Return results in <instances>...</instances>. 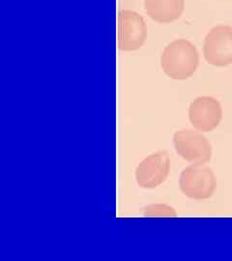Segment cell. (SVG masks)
Listing matches in <instances>:
<instances>
[{
  "instance_id": "obj_1",
  "label": "cell",
  "mask_w": 232,
  "mask_h": 261,
  "mask_svg": "<svg viewBox=\"0 0 232 261\" xmlns=\"http://www.w3.org/2000/svg\"><path fill=\"white\" fill-rule=\"evenodd\" d=\"M199 64V55L195 45L177 39L165 47L161 56V67L172 80L184 81L194 75Z\"/></svg>"
},
{
  "instance_id": "obj_2",
  "label": "cell",
  "mask_w": 232,
  "mask_h": 261,
  "mask_svg": "<svg viewBox=\"0 0 232 261\" xmlns=\"http://www.w3.org/2000/svg\"><path fill=\"white\" fill-rule=\"evenodd\" d=\"M217 179L213 170L203 164H192L181 172L179 188L184 196L203 200L213 196Z\"/></svg>"
},
{
  "instance_id": "obj_3",
  "label": "cell",
  "mask_w": 232,
  "mask_h": 261,
  "mask_svg": "<svg viewBox=\"0 0 232 261\" xmlns=\"http://www.w3.org/2000/svg\"><path fill=\"white\" fill-rule=\"evenodd\" d=\"M147 37L143 18L135 11L123 10L117 19V46L123 51H134L142 47Z\"/></svg>"
},
{
  "instance_id": "obj_4",
  "label": "cell",
  "mask_w": 232,
  "mask_h": 261,
  "mask_svg": "<svg viewBox=\"0 0 232 261\" xmlns=\"http://www.w3.org/2000/svg\"><path fill=\"white\" fill-rule=\"evenodd\" d=\"M173 145L177 154L191 164L205 165L212 158L211 143L196 130H177L173 135Z\"/></svg>"
},
{
  "instance_id": "obj_5",
  "label": "cell",
  "mask_w": 232,
  "mask_h": 261,
  "mask_svg": "<svg viewBox=\"0 0 232 261\" xmlns=\"http://www.w3.org/2000/svg\"><path fill=\"white\" fill-rule=\"evenodd\" d=\"M205 60L216 67H225L232 63V28L218 25L206 35L203 44Z\"/></svg>"
},
{
  "instance_id": "obj_6",
  "label": "cell",
  "mask_w": 232,
  "mask_h": 261,
  "mask_svg": "<svg viewBox=\"0 0 232 261\" xmlns=\"http://www.w3.org/2000/svg\"><path fill=\"white\" fill-rule=\"evenodd\" d=\"M169 169L170 159L167 152H155L138 165L135 172L136 181L143 189H155L167 180Z\"/></svg>"
},
{
  "instance_id": "obj_7",
  "label": "cell",
  "mask_w": 232,
  "mask_h": 261,
  "mask_svg": "<svg viewBox=\"0 0 232 261\" xmlns=\"http://www.w3.org/2000/svg\"><path fill=\"white\" fill-rule=\"evenodd\" d=\"M189 119L196 130L211 132L223 119L222 106L213 97H197L189 107Z\"/></svg>"
},
{
  "instance_id": "obj_8",
  "label": "cell",
  "mask_w": 232,
  "mask_h": 261,
  "mask_svg": "<svg viewBox=\"0 0 232 261\" xmlns=\"http://www.w3.org/2000/svg\"><path fill=\"white\" fill-rule=\"evenodd\" d=\"M185 0H144V9L159 23H170L184 12Z\"/></svg>"
},
{
  "instance_id": "obj_9",
  "label": "cell",
  "mask_w": 232,
  "mask_h": 261,
  "mask_svg": "<svg viewBox=\"0 0 232 261\" xmlns=\"http://www.w3.org/2000/svg\"><path fill=\"white\" fill-rule=\"evenodd\" d=\"M144 215L147 216H176V211L167 204H153L145 208Z\"/></svg>"
}]
</instances>
